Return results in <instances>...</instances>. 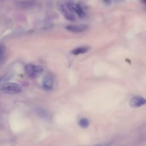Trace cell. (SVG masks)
I'll return each mask as SVG.
<instances>
[{"label": "cell", "mask_w": 146, "mask_h": 146, "mask_svg": "<svg viewBox=\"0 0 146 146\" xmlns=\"http://www.w3.org/2000/svg\"><path fill=\"white\" fill-rule=\"evenodd\" d=\"M5 58V47L3 44L0 43V65L3 63Z\"/></svg>", "instance_id": "cell-9"}, {"label": "cell", "mask_w": 146, "mask_h": 146, "mask_svg": "<svg viewBox=\"0 0 146 146\" xmlns=\"http://www.w3.org/2000/svg\"><path fill=\"white\" fill-rule=\"evenodd\" d=\"M22 91V86L17 83L6 82L0 84V91L4 93L15 94L20 93Z\"/></svg>", "instance_id": "cell-1"}, {"label": "cell", "mask_w": 146, "mask_h": 146, "mask_svg": "<svg viewBox=\"0 0 146 146\" xmlns=\"http://www.w3.org/2000/svg\"><path fill=\"white\" fill-rule=\"evenodd\" d=\"M59 10L60 13L66 19L72 22H75L76 21V18L74 12L68 6L66 3L65 4H60L59 6Z\"/></svg>", "instance_id": "cell-3"}, {"label": "cell", "mask_w": 146, "mask_h": 146, "mask_svg": "<svg viewBox=\"0 0 146 146\" xmlns=\"http://www.w3.org/2000/svg\"><path fill=\"white\" fill-rule=\"evenodd\" d=\"M42 86L43 88L46 91L52 90L54 86V79L52 76L50 75H46L43 79Z\"/></svg>", "instance_id": "cell-6"}, {"label": "cell", "mask_w": 146, "mask_h": 146, "mask_svg": "<svg viewBox=\"0 0 146 146\" xmlns=\"http://www.w3.org/2000/svg\"><path fill=\"white\" fill-rule=\"evenodd\" d=\"M104 2L106 4H107V5L110 4L111 3V0H104Z\"/></svg>", "instance_id": "cell-12"}, {"label": "cell", "mask_w": 146, "mask_h": 146, "mask_svg": "<svg viewBox=\"0 0 146 146\" xmlns=\"http://www.w3.org/2000/svg\"><path fill=\"white\" fill-rule=\"evenodd\" d=\"M123 1H124V0H113V1H114L115 2H116V3H119V2H121Z\"/></svg>", "instance_id": "cell-13"}, {"label": "cell", "mask_w": 146, "mask_h": 146, "mask_svg": "<svg viewBox=\"0 0 146 146\" xmlns=\"http://www.w3.org/2000/svg\"><path fill=\"white\" fill-rule=\"evenodd\" d=\"M90 49L89 47L87 46H82V47H76L72 50L70 51V53L74 55H77L79 54H82L87 52Z\"/></svg>", "instance_id": "cell-8"}, {"label": "cell", "mask_w": 146, "mask_h": 146, "mask_svg": "<svg viewBox=\"0 0 146 146\" xmlns=\"http://www.w3.org/2000/svg\"><path fill=\"white\" fill-rule=\"evenodd\" d=\"M10 79V75H4V76H0V83H6L7 80Z\"/></svg>", "instance_id": "cell-11"}, {"label": "cell", "mask_w": 146, "mask_h": 146, "mask_svg": "<svg viewBox=\"0 0 146 146\" xmlns=\"http://www.w3.org/2000/svg\"><path fill=\"white\" fill-rule=\"evenodd\" d=\"M79 125L82 128H87L89 125V121L86 117H82L79 120Z\"/></svg>", "instance_id": "cell-10"}, {"label": "cell", "mask_w": 146, "mask_h": 146, "mask_svg": "<svg viewBox=\"0 0 146 146\" xmlns=\"http://www.w3.org/2000/svg\"><path fill=\"white\" fill-rule=\"evenodd\" d=\"M95 146H101V145H95Z\"/></svg>", "instance_id": "cell-15"}, {"label": "cell", "mask_w": 146, "mask_h": 146, "mask_svg": "<svg viewBox=\"0 0 146 146\" xmlns=\"http://www.w3.org/2000/svg\"><path fill=\"white\" fill-rule=\"evenodd\" d=\"M66 4L71 9V10L74 13H75L79 17L83 18L85 17L86 13L83 6L80 3H75L72 1H68L66 2Z\"/></svg>", "instance_id": "cell-4"}, {"label": "cell", "mask_w": 146, "mask_h": 146, "mask_svg": "<svg viewBox=\"0 0 146 146\" xmlns=\"http://www.w3.org/2000/svg\"><path fill=\"white\" fill-rule=\"evenodd\" d=\"M26 74L31 78H36L39 76L43 71L42 67L34 64H27L25 67Z\"/></svg>", "instance_id": "cell-2"}, {"label": "cell", "mask_w": 146, "mask_h": 146, "mask_svg": "<svg viewBox=\"0 0 146 146\" xmlns=\"http://www.w3.org/2000/svg\"><path fill=\"white\" fill-rule=\"evenodd\" d=\"M66 29L71 32L74 33H81L88 29V26L86 25H68L66 27Z\"/></svg>", "instance_id": "cell-7"}, {"label": "cell", "mask_w": 146, "mask_h": 146, "mask_svg": "<svg viewBox=\"0 0 146 146\" xmlns=\"http://www.w3.org/2000/svg\"><path fill=\"white\" fill-rule=\"evenodd\" d=\"M141 2H142L143 3L146 5V0H139Z\"/></svg>", "instance_id": "cell-14"}, {"label": "cell", "mask_w": 146, "mask_h": 146, "mask_svg": "<svg viewBox=\"0 0 146 146\" xmlns=\"http://www.w3.org/2000/svg\"><path fill=\"white\" fill-rule=\"evenodd\" d=\"M129 104L131 107H140L146 104V99L141 96H135L131 98Z\"/></svg>", "instance_id": "cell-5"}]
</instances>
